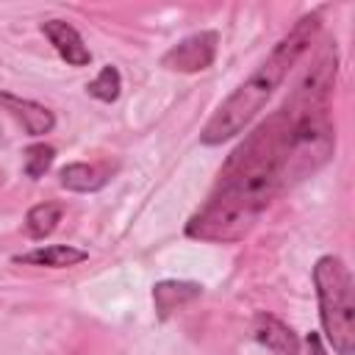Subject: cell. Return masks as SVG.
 Listing matches in <instances>:
<instances>
[{"label":"cell","instance_id":"6da1fadb","mask_svg":"<svg viewBox=\"0 0 355 355\" xmlns=\"http://www.w3.org/2000/svg\"><path fill=\"white\" fill-rule=\"evenodd\" d=\"M288 153V116L275 111L263 119L225 161L216 189L205 205L189 219L186 233L202 241H236L241 239L269 205V200L288 186L286 180Z\"/></svg>","mask_w":355,"mask_h":355},{"label":"cell","instance_id":"7a4b0ae2","mask_svg":"<svg viewBox=\"0 0 355 355\" xmlns=\"http://www.w3.org/2000/svg\"><path fill=\"white\" fill-rule=\"evenodd\" d=\"M319 11L305 14L277 44L275 50L258 64V69L216 108V114L208 119V125L200 133L202 144H222L233 136H239L269 103L275 89L286 80L291 67L302 58V53L311 47L313 36L319 33Z\"/></svg>","mask_w":355,"mask_h":355},{"label":"cell","instance_id":"3957f363","mask_svg":"<svg viewBox=\"0 0 355 355\" xmlns=\"http://www.w3.org/2000/svg\"><path fill=\"white\" fill-rule=\"evenodd\" d=\"M313 283L319 297V319L324 338L338 355L355 352V300L352 275L336 255H322L313 266Z\"/></svg>","mask_w":355,"mask_h":355},{"label":"cell","instance_id":"277c9868","mask_svg":"<svg viewBox=\"0 0 355 355\" xmlns=\"http://www.w3.org/2000/svg\"><path fill=\"white\" fill-rule=\"evenodd\" d=\"M216 42L219 36L214 31H200V33H191L186 39H180L175 47H169L161 58V64L166 69H175V72H200V69H208L216 58Z\"/></svg>","mask_w":355,"mask_h":355},{"label":"cell","instance_id":"5b68a950","mask_svg":"<svg viewBox=\"0 0 355 355\" xmlns=\"http://www.w3.org/2000/svg\"><path fill=\"white\" fill-rule=\"evenodd\" d=\"M42 33L53 44V50L69 64V67H86L92 61V53L83 42V36L64 19H47L42 22Z\"/></svg>","mask_w":355,"mask_h":355},{"label":"cell","instance_id":"8992f818","mask_svg":"<svg viewBox=\"0 0 355 355\" xmlns=\"http://www.w3.org/2000/svg\"><path fill=\"white\" fill-rule=\"evenodd\" d=\"M114 172H116V164H111V161H94V164L75 161V164H67V166L58 172V180H61L64 189L86 194V191L103 189V186L111 180Z\"/></svg>","mask_w":355,"mask_h":355},{"label":"cell","instance_id":"52a82bcc","mask_svg":"<svg viewBox=\"0 0 355 355\" xmlns=\"http://www.w3.org/2000/svg\"><path fill=\"white\" fill-rule=\"evenodd\" d=\"M0 105H3L14 119L22 122V128H25L28 136H44V133H50L53 125H55L53 111L44 108L42 103L22 100V97H14V94H8V92H0Z\"/></svg>","mask_w":355,"mask_h":355},{"label":"cell","instance_id":"ba28073f","mask_svg":"<svg viewBox=\"0 0 355 355\" xmlns=\"http://www.w3.org/2000/svg\"><path fill=\"white\" fill-rule=\"evenodd\" d=\"M252 333L272 355H300V338L294 336V330L269 313H261L255 319Z\"/></svg>","mask_w":355,"mask_h":355},{"label":"cell","instance_id":"9c48e42d","mask_svg":"<svg viewBox=\"0 0 355 355\" xmlns=\"http://www.w3.org/2000/svg\"><path fill=\"white\" fill-rule=\"evenodd\" d=\"M89 252L72 244H47V247H36L31 252L14 255V263H31V266H50V269H67L75 266L80 261H86Z\"/></svg>","mask_w":355,"mask_h":355},{"label":"cell","instance_id":"30bf717a","mask_svg":"<svg viewBox=\"0 0 355 355\" xmlns=\"http://www.w3.org/2000/svg\"><path fill=\"white\" fill-rule=\"evenodd\" d=\"M200 291H202V286H197V283L164 280V283H158V286L153 288V300H155L158 313H161V316H166V313H169V311H175L178 305H183V302H189V300L200 297Z\"/></svg>","mask_w":355,"mask_h":355},{"label":"cell","instance_id":"8fae6325","mask_svg":"<svg viewBox=\"0 0 355 355\" xmlns=\"http://www.w3.org/2000/svg\"><path fill=\"white\" fill-rule=\"evenodd\" d=\"M61 216H64L61 202H39L25 214V233L31 239H44L58 227Z\"/></svg>","mask_w":355,"mask_h":355},{"label":"cell","instance_id":"7c38bea8","mask_svg":"<svg viewBox=\"0 0 355 355\" xmlns=\"http://www.w3.org/2000/svg\"><path fill=\"white\" fill-rule=\"evenodd\" d=\"M86 89H89V94H92L94 100H100V103H114V100L119 97L122 78H119L116 67H103V69L97 72V78H94Z\"/></svg>","mask_w":355,"mask_h":355},{"label":"cell","instance_id":"4fadbf2b","mask_svg":"<svg viewBox=\"0 0 355 355\" xmlns=\"http://www.w3.org/2000/svg\"><path fill=\"white\" fill-rule=\"evenodd\" d=\"M53 158H55V150L50 144H31L25 150V172L31 178H42L50 169Z\"/></svg>","mask_w":355,"mask_h":355},{"label":"cell","instance_id":"5bb4252c","mask_svg":"<svg viewBox=\"0 0 355 355\" xmlns=\"http://www.w3.org/2000/svg\"><path fill=\"white\" fill-rule=\"evenodd\" d=\"M305 344H308V355H327L324 347H322V338H319L316 333H311V336L305 338Z\"/></svg>","mask_w":355,"mask_h":355}]
</instances>
